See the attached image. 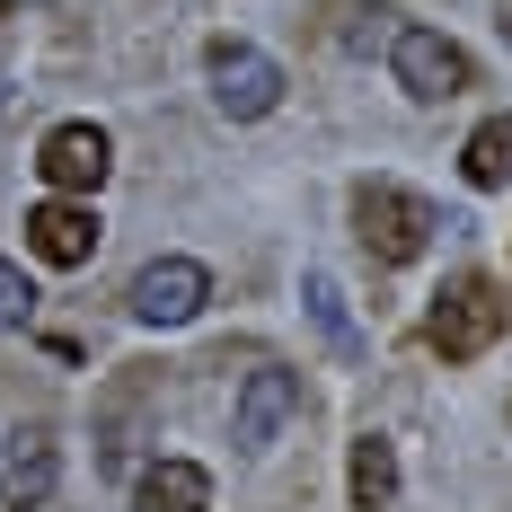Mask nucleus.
I'll list each match as a JSON object with an SVG mask.
<instances>
[{"instance_id":"obj_6","label":"nucleus","mask_w":512,"mask_h":512,"mask_svg":"<svg viewBox=\"0 0 512 512\" xmlns=\"http://www.w3.org/2000/svg\"><path fill=\"white\" fill-rule=\"evenodd\" d=\"M36 168H45L53 195H98L106 168H115V142H106L98 124H53L45 151H36Z\"/></svg>"},{"instance_id":"obj_2","label":"nucleus","mask_w":512,"mask_h":512,"mask_svg":"<svg viewBox=\"0 0 512 512\" xmlns=\"http://www.w3.org/2000/svg\"><path fill=\"white\" fill-rule=\"evenodd\" d=\"M354 221H362V248L380 256V265H415L433 230H451V221H442V212L424 204V195L389 186V177H371V186L354 195Z\"/></svg>"},{"instance_id":"obj_3","label":"nucleus","mask_w":512,"mask_h":512,"mask_svg":"<svg viewBox=\"0 0 512 512\" xmlns=\"http://www.w3.org/2000/svg\"><path fill=\"white\" fill-rule=\"evenodd\" d=\"M389 71H398V89L424 106H442V98H460L468 89V53L442 36V27H398L389 36Z\"/></svg>"},{"instance_id":"obj_12","label":"nucleus","mask_w":512,"mask_h":512,"mask_svg":"<svg viewBox=\"0 0 512 512\" xmlns=\"http://www.w3.org/2000/svg\"><path fill=\"white\" fill-rule=\"evenodd\" d=\"M460 168H468V186H504L512 177V115H486V124L468 133Z\"/></svg>"},{"instance_id":"obj_5","label":"nucleus","mask_w":512,"mask_h":512,"mask_svg":"<svg viewBox=\"0 0 512 512\" xmlns=\"http://www.w3.org/2000/svg\"><path fill=\"white\" fill-rule=\"evenodd\" d=\"M124 301H133L142 327H186V318L212 301V274L195 265V256H159V265L133 274V292H124Z\"/></svg>"},{"instance_id":"obj_8","label":"nucleus","mask_w":512,"mask_h":512,"mask_svg":"<svg viewBox=\"0 0 512 512\" xmlns=\"http://www.w3.org/2000/svg\"><path fill=\"white\" fill-rule=\"evenodd\" d=\"M27 248L45 256V265H89V256H98V212L71 204V195H53V204L27 212Z\"/></svg>"},{"instance_id":"obj_11","label":"nucleus","mask_w":512,"mask_h":512,"mask_svg":"<svg viewBox=\"0 0 512 512\" xmlns=\"http://www.w3.org/2000/svg\"><path fill=\"white\" fill-rule=\"evenodd\" d=\"M53 477H62L53 442H45V433H27V451L9 460V512H45L53 504Z\"/></svg>"},{"instance_id":"obj_7","label":"nucleus","mask_w":512,"mask_h":512,"mask_svg":"<svg viewBox=\"0 0 512 512\" xmlns=\"http://www.w3.org/2000/svg\"><path fill=\"white\" fill-rule=\"evenodd\" d=\"M292 415H301V380H292V371H248L239 415H230V442H239V451H274Z\"/></svg>"},{"instance_id":"obj_9","label":"nucleus","mask_w":512,"mask_h":512,"mask_svg":"<svg viewBox=\"0 0 512 512\" xmlns=\"http://www.w3.org/2000/svg\"><path fill=\"white\" fill-rule=\"evenodd\" d=\"M133 512H212V477L195 460H151L133 477Z\"/></svg>"},{"instance_id":"obj_4","label":"nucleus","mask_w":512,"mask_h":512,"mask_svg":"<svg viewBox=\"0 0 512 512\" xmlns=\"http://www.w3.org/2000/svg\"><path fill=\"white\" fill-rule=\"evenodd\" d=\"M212 106L221 115H239V124H256V115H274L283 106V71H274V53L256 45H212Z\"/></svg>"},{"instance_id":"obj_1","label":"nucleus","mask_w":512,"mask_h":512,"mask_svg":"<svg viewBox=\"0 0 512 512\" xmlns=\"http://www.w3.org/2000/svg\"><path fill=\"white\" fill-rule=\"evenodd\" d=\"M504 336V292L486 283V274H451L442 292H433V318H424V345L442 362H477L486 345Z\"/></svg>"},{"instance_id":"obj_13","label":"nucleus","mask_w":512,"mask_h":512,"mask_svg":"<svg viewBox=\"0 0 512 512\" xmlns=\"http://www.w3.org/2000/svg\"><path fill=\"white\" fill-rule=\"evenodd\" d=\"M309 318L327 327V345H336V354H362V336H354V318H345V292H336V274H309Z\"/></svg>"},{"instance_id":"obj_14","label":"nucleus","mask_w":512,"mask_h":512,"mask_svg":"<svg viewBox=\"0 0 512 512\" xmlns=\"http://www.w3.org/2000/svg\"><path fill=\"white\" fill-rule=\"evenodd\" d=\"M27 318H36V283L0 256V327H27Z\"/></svg>"},{"instance_id":"obj_10","label":"nucleus","mask_w":512,"mask_h":512,"mask_svg":"<svg viewBox=\"0 0 512 512\" xmlns=\"http://www.w3.org/2000/svg\"><path fill=\"white\" fill-rule=\"evenodd\" d=\"M345 486H354V504H362V512H380L389 495H398V451H389V433H362V442H354Z\"/></svg>"}]
</instances>
